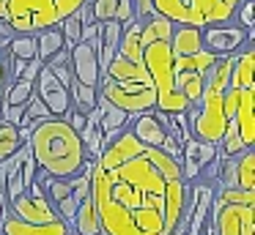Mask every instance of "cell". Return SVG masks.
<instances>
[{
  "mask_svg": "<svg viewBox=\"0 0 255 235\" xmlns=\"http://www.w3.org/2000/svg\"><path fill=\"white\" fill-rule=\"evenodd\" d=\"M88 178L102 235H170L189 200L187 180L159 172L129 129L88 158Z\"/></svg>",
  "mask_w": 255,
  "mask_h": 235,
  "instance_id": "1",
  "label": "cell"
},
{
  "mask_svg": "<svg viewBox=\"0 0 255 235\" xmlns=\"http://www.w3.org/2000/svg\"><path fill=\"white\" fill-rule=\"evenodd\" d=\"M36 167L52 178H72L85 167V148L80 134L66 123V118H50L33 126L28 137Z\"/></svg>",
  "mask_w": 255,
  "mask_h": 235,
  "instance_id": "2",
  "label": "cell"
},
{
  "mask_svg": "<svg viewBox=\"0 0 255 235\" xmlns=\"http://www.w3.org/2000/svg\"><path fill=\"white\" fill-rule=\"evenodd\" d=\"M143 66L148 71L151 85L156 90V109L159 112H187L189 101L176 90V79H173V49H170L167 38L145 44Z\"/></svg>",
  "mask_w": 255,
  "mask_h": 235,
  "instance_id": "3",
  "label": "cell"
},
{
  "mask_svg": "<svg viewBox=\"0 0 255 235\" xmlns=\"http://www.w3.org/2000/svg\"><path fill=\"white\" fill-rule=\"evenodd\" d=\"M239 3L242 0H151L154 14L170 19L173 25H192V27L233 22Z\"/></svg>",
  "mask_w": 255,
  "mask_h": 235,
  "instance_id": "4",
  "label": "cell"
},
{
  "mask_svg": "<svg viewBox=\"0 0 255 235\" xmlns=\"http://www.w3.org/2000/svg\"><path fill=\"white\" fill-rule=\"evenodd\" d=\"M96 90H99V96H105L110 104L121 107L129 115L156 109V90L151 82H140V79L118 82V79H110V77H102Z\"/></svg>",
  "mask_w": 255,
  "mask_h": 235,
  "instance_id": "5",
  "label": "cell"
},
{
  "mask_svg": "<svg viewBox=\"0 0 255 235\" xmlns=\"http://www.w3.org/2000/svg\"><path fill=\"white\" fill-rule=\"evenodd\" d=\"M3 19L14 33H36L58 25V11L52 0H6Z\"/></svg>",
  "mask_w": 255,
  "mask_h": 235,
  "instance_id": "6",
  "label": "cell"
},
{
  "mask_svg": "<svg viewBox=\"0 0 255 235\" xmlns=\"http://www.w3.org/2000/svg\"><path fill=\"white\" fill-rule=\"evenodd\" d=\"M214 235H255V202L211 205Z\"/></svg>",
  "mask_w": 255,
  "mask_h": 235,
  "instance_id": "7",
  "label": "cell"
},
{
  "mask_svg": "<svg viewBox=\"0 0 255 235\" xmlns=\"http://www.w3.org/2000/svg\"><path fill=\"white\" fill-rule=\"evenodd\" d=\"M36 169L39 167H36V158H33V153H30V145L22 142L11 158L3 161V180H6V197L8 200H14V197H19L22 191H28V186L33 183V178H36Z\"/></svg>",
  "mask_w": 255,
  "mask_h": 235,
  "instance_id": "8",
  "label": "cell"
},
{
  "mask_svg": "<svg viewBox=\"0 0 255 235\" xmlns=\"http://www.w3.org/2000/svg\"><path fill=\"white\" fill-rule=\"evenodd\" d=\"M250 38V30L239 27L236 22H222V25H209L200 27V44L203 49L214 52L217 58H225V55H236Z\"/></svg>",
  "mask_w": 255,
  "mask_h": 235,
  "instance_id": "9",
  "label": "cell"
},
{
  "mask_svg": "<svg viewBox=\"0 0 255 235\" xmlns=\"http://www.w3.org/2000/svg\"><path fill=\"white\" fill-rule=\"evenodd\" d=\"M129 131H132L134 137H137L143 145H151V148H159V151L170 153V156L181 158V145L178 142H173L170 137L165 134V129H162L159 118H156V109H145V112H137L129 118Z\"/></svg>",
  "mask_w": 255,
  "mask_h": 235,
  "instance_id": "10",
  "label": "cell"
},
{
  "mask_svg": "<svg viewBox=\"0 0 255 235\" xmlns=\"http://www.w3.org/2000/svg\"><path fill=\"white\" fill-rule=\"evenodd\" d=\"M8 211L17 219H22V222H36V224L55 222L58 219V211L50 205V200L44 197V191L36 183V178H33V183L28 186V191H22L19 197L8 200Z\"/></svg>",
  "mask_w": 255,
  "mask_h": 235,
  "instance_id": "11",
  "label": "cell"
},
{
  "mask_svg": "<svg viewBox=\"0 0 255 235\" xmlns=\"http://www.w3.org/2000/svg\"><path fill=\"white\" fill-rule=\"evenodd\" d=\"M36 96L44 101V107L52 112V118H66V112L72 109V96H69V87L52 74L47 66H41L39 74H36Z\"/></svg>",
  "mask_w": 255,
  "mask_h": 235,
  "instance_id": "12",
  "label": "cell"
},
{
  "mask_svg": "<svg viewBox=\"0 0 255 235\" xmlns=\"http://www.w3.org/2000/svg\"><path fill=\"white\" fill-rule=\"evenodd\" d=\"M0 235H74V233L61 216H58L55 222L36 224V222H22V219H17L6 208L3 216H0Z\"/></svg>",
  "mask_w": 255,
  "mask_h": 235,
  "instance_id": "13",
  "label": "cell"
},
{
  "mask_svg": "<svg viewBox=\"0 0 255 235\" xmlns=\"http://www.w3.org/2000/svg\"><path fill=\"white\" fill-rule=\"evenodd\" d=\"M69 60H72V74L77 82L85 85H99V58H96V47L91 41H77L74 47H69Z\"/></svg>",
  "mask_w": 255,
  "mask_h": 235,
  "instance_id": "14",
  "label": "cell"
},
{
  "mask_svg": "<svg viewBox=\"0 0 255 235\" xmlns=\"http://www.w3.org/2000/svg\"><path fill=\"white\" fill-rule=\"evenodd\" d=\"M228 120H233L242 134L244 145L255 148V87L253 90H239L236 87V107Z\"/></svg>",
  "mask_w": 255,
  "mask_h": 235,
  "instance_id": "15",
  "label": "cell"
},
{
  "mask_svg": "<svg viewBox=\"0 0 255 235\" xmlns=\"http://www.w3.org/2000/svg\"><path fill=\"white\" fill-rule=\"evenodd\" d=\"M124 25L118 19H105L99 22V36H96V58H99V74H105V69L110 66V60L116 58L118 47H121Z\"/></svg>",
  "mask_w": 255,
  "mask_h": 235,
  "instance_id": "16",
  "label": "cell"
},
{
  "mask_svg": "<svg viewBox=\"0 0 255 235\" xmlns=\"http://www.w3.org/2000/svg\"><path fill=\"white\" fill-rule=\"evenodd\" d=\"M228 87H239V90H253L255 87V47L247 41L236 55H233V69L228 77Z\"/></svg>",
  "mask_w": 255,
  "mask_h": 235,
  "instance_id": "17",
  "label": "cell"
},
{
  "mask_svg": "<svg viewBox=\"0 0 255 235\" xmlns=\"http://www.w3.org/2000/svg\"><path fill=\"white\" fill-rule=\"evenodd\" d=\"M96 112H99V129H102V134H105V145L113 140V137L121 134V131L129 126V118H132V115L124 112L121 107L110 104L105 96H96Z\"/></svg>",
  "mask_w": 255,
  "mask_h": 235,
  "instance_id": "18",
  "label": "cell"
},
{
  "mask_svg": "<svg viewBox=\"0 0 255 235\" xmlns=\"http://www.w3.org/2000/svg\"><path fill=\"white\" fill-rule=\"evenodd\" d=\"M91 11H94V19L96 22H105V19H118L121 25L134 19V5L132 0H88Z\"/></svg>",
  "mask_w": 255,
  "mask_h": 235,
  "instance_id": "19",
  "label": "cell"
},
{
  "mask_svg": "<svg viewBox=\"0 0 255 235\" xmlns=\"http://www.w3.org/2000/svg\"><path fill=\"white\" fill-rule=\"evenodd\" d=\"M72 233L74 235H102V222H99V213H96V205L91 200V194L77 205V213H74V222H72Z\"/></svg>",
  "mask_w": 255,
  "mask_h": 235,
  "instance_id": "20",
  "label": "cell"
},
{
  "mask_svg": "<svg viewBox=\"0 0 255 235\" xmlns=\"http://www.w3.org/2000/svg\"><path fill=\"white\" fill-rule=\"evenodd\" d=\"M80 140H83V148H85V158H96L105 148V134L99 129V112L96 107L85 115V126L80 129Z\"/></svg>",
  "mask_w": 255,
  "mask_h": 235,
  "instance_id": "21",
  "label": "cell"
},
{
  "mask_svg": "<svg viewBox=\"0 0 255 235\" xmlns=\"http://www.w3.org/2000/svg\"><path fill=\"white\" fill-rule=\"evenodd\" d=\"M170 49H173V55L200 52V49H203V44H200V27L176 25L173 27V36H170Z\"/></svg>",
  "mask_w": 255,
  "mask_h": 235,
  "instance_id": "22",
  "label": "cell"
},
{
  "mask_svg": "<svg viewBox=\"0 0 255 235\" xmlns=\"http://www.w3.org/2000/svg\"><path fill=\"white\" fill-rule=\"evenodd\" d=\"M36 85L25 77H17V79L6 82L3 87V96H0V107H25V104L33 98Z\"/></svg>",
  "mask_w": 255,
  "mask_h": 235,
  "instance_id": "23",
  "label": "cell"
},
{
  "mask_svg": "<svg viewBox=\"0 0 255 235\" xmlns=\"http://www.w3.org/2000/svg\"><path fill=\"white\" fill-rule=\"evenodd\" d=\"M36 49H39V60H50L55 52L66 49V41H63V33L58 25H50L44 30H36Z\"/></svg>",
  "mask_w": 255,
  "mask_h": 235,
  "instance_id": "24",
  "label": "cell"
},
{
  "mask_svg": "<svg viewBox=\"0 0 255 235\" xmlns=\"http://www.w3.org/2000/svg\"><path fill=\"white\" fill-rule=\"evenodd\" d=\"M69 96H72V109L88 115L91 109L96 107V96H99V90H96L94 85H85V82L74 79L72 85H69Z\"/></svg>",
  "mask_w": 255,
  "mask_h": 235,
  "instance_id": "25",
  "label": "cell"
},
{
  "mask_svg": "<svg viewBox=\"0 0 255 235\" xmlns=\"http://www.w3.org/2000/svg\"><path fill=\"white\" fill-rule=\"evenodd\" d=\"M236 186L255 191V148H247L236 156Z\"/></svg>",
  "mask_w": 255,
  "mask_h": 235,
  "instance_id": "26",
  "label": "cell"
},
{
  "mask_svg": "<svg viewBox=\"0 0 255 235\" xmlns=\"http://www.w3.org/2000/svg\"><path fill=\"white\" fill-rule=\"evenodd\" d=\"M6 55L11 58H22V60H33L39 58V49H36V33H14L11 41L6 47ZM3 55V58H6Z\"/></svg>",
  "mask_w": 255,
  "mask_h": 235,
  "instance_id": "27",
  "label": "cell"
},
{
  "mask_svg": "<svg viewBox=\"0 0 255 235\" xmlns=\"http://www.w3.org/2000/svg\"><path fill=\"white\" fill-rule=\"evenodd\" d=\"M22 145V137H19V126L11 120L0 118V161H6L17 153V148Z\"/></svg>",
  "mask_w": 255,
  "mask_h": 235,
  "instance_id": "28",
  "label": "cell"
},
{
  "mask_svg": "<svg viewBox=\"0 0 255 235\" xmlns=\"http://www.w3.org/2000/svg\"><path fill=\"white\" fill-rule=\"evenodd\" d=\"M242 151H247V145H244V140H242V134H239L236 123L228 120L225 131H222L220 142H217V153H220V156H239Z\"/></svg>",
  "mask_w": 255,
  "mask_h": 235,
  "instance_id": "29",
  "label": "cell"
},
{
  "mask_svg": "<svg viewBox=\"0 0 255 235\" xmlns=\"http://www.w3.org/2000/svg\"><path fill=\"white\" fill-rule=\"evenodd\" d=\"M44 66L52 71V74L58 77V79L63 82V85H72L74 82V74H72V60H69V49H61V52H55L50 60H44Z\"/></svg>",
  "mask_w": 255,
  "mask_h": 235,
  "instance_id": "30",
  "label": "cell"
},
{
  "mask_svg": "<svg viewBox=\"0 0 255 235\" xmlns=\"http://www.w3.org/2000/svg\"><path fill=\"white\" fill-rule=\"evenodd\" d=\"M58 27H61L63 33V41H66V49L74 47V44L83 38V22H80V8L72 11V14H66L63 19H58Z\"/></svg>",
  "mask_w": 255,
  "mask_h": 235,
  "instance_id": "31",
  "label": "cell"
},
{
  "mask_svg": "<svg viewBox=\"0 0 255 235\" xmlns=\"http://www.w3.org/2000/svg\"><path fill=\"white\" fill-rule=\"evenodd\" d=\"M239 27L250 30V38H255V0H242L236 5V16H233Z\"/></svg>",
  "mask_w": 255,
  "mask_h": 235,
  "instance_id": "32",
  "label": "cell"
},
{
  "mask_svg": "<svg viewBox=\"0 0 255 235\" xmlns=\"http://www.w3.org/2000/svg\"><path fill=\"white\" fill-rule=\"evenodd\" d=\"M55 3V11H58V19H63L66 14H72V11H77L80 5L85 3V0H52Z\"/></svg>",
  "mask_w": 255,
  "mask_h": 235,
  "instance_id": "33",
  "label": "cell"
},
{
  "mask_svg": "<svg viewBox=\"0 0 255 235\" xmlns=\"http://www.w3.org/2000/svg\"><path fill=\"white\" fill-rule=\"evenodd\" d=\"M134 5V19H148L151 14H154V5H151V0H132Z\"/></svg>",
  "mask_w": 255,
  "mask_h": 235,
  "instance_id": "34",
  "label": "cell"
},
{
  "mask_svg": "<svg viewBox=\"0 0 255 235\" xmlns=\"http://www.w3.org/2000/svg\"><path fill=\"white\" fill-rule=\"evenodd\" d=\"M41 60L39 58H33V60H28V66H25V71H22V77L25 79H30V82H36V74H39V69H41Z\"/></svg>",
  "mask_w": 255,
  "mask_h": 235,
  "instance_id": "35",
  "label": "cell"
},
{
  "mask_svg": "<svg viewBox=\"0 0 255 235\" xmlns=\"http://www.w3.org/2000/svg\"><path fill=\"white\" fill-rule=\"evenodd\" d=\"M8 208V197H6V180H3V161H0V216Z\"/></svg>",
  "mask_w": 255,
  "mask_h": 235,
  "instance_id": "36",
  "label": "cell"
},
{
  "mask_svg": "<svg viewBox=\"0 0 255 235\" xmlns=\"http://www.w3.org/2000/svg\"><path fill=\"white\" fill-rule=\"evenodd\" d=\"M6 79H8V74H6V60L0 58V90L6 87Z\"/></svg>",
  "mask_w": 255,
  "mask_h": 235,
  "instance_id": "37",
  "label": "cell"
},
{
  "mask_svg": "<svg viewBox=\"0 0 255 235\" xmlns=\"http://www.w3.org/2000/svg\"><path fill=\"white\" fill-rule=\"evenodd\" d=\"M6 16V0H0V19Z\"/></svg>",
  "mask_w": 255,
  "mask_h": 235,
  "instance_id": "38",
  "label": "cell"
}]
</instances>
